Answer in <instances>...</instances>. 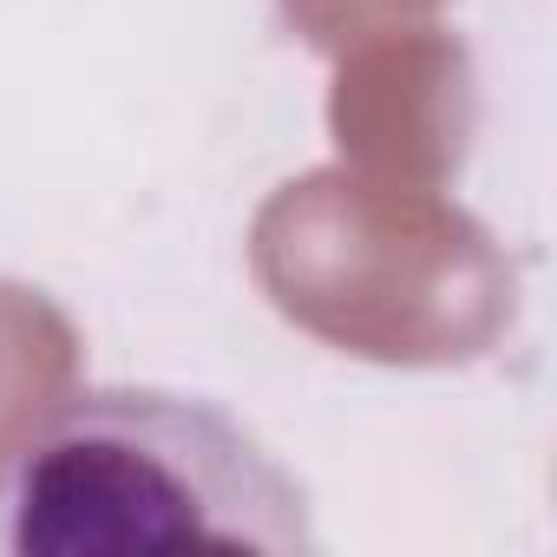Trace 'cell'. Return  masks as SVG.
<instances>
[{
    "label": "cell",
    "instance_id": "cell-1",
    "mask_svg": "<svg viewBox=\"0 0 557 557\" xmlns=\"http://www.w3.org/2000/svg\"><path fill=\"white\" fill-rule=\"evenodd\" d=\"M0 550H315L309 492L230 407L164 387L66 400L8 466Z\"/></svg>",
    "mask_w": 557,
    "mask_h": 557
}]
</instances>
